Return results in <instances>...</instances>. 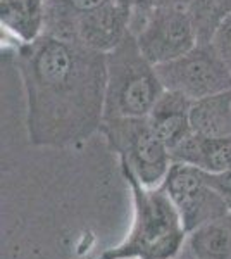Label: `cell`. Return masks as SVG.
Listing matches in <instances>:
<instances>
[{
	"mask_svg": "<svg viewBox=\"0 0 231 259\" xmlns=\"http://www.w3.org/2000/svg\"><path fill=\"white\" fill-rule=\"evenodd\" d=\"M26 102V132L38 147H76L104 123L106 54L43 35L14 56Z\"/></svg>",
	"mask_w": 231,
	"mask_h": 259,
	"instance_id": "6da1fadb",
	"label": "cell"
},
{
	"mask_svg": "<svg viewBox=\"0 0 231 259\" xmlns=\"http://www.w3.org/2000/svg\"><path fill=\"white\" fill-rule=\"evenodd\" d=\"M123 173L133 194V225L128 237L99 259H174L188 235L176 204L164 187L147 189L124 166Z\"/></svg>",
	"mask_w": 231,
	"mask_h": 259,
	"instance_id": "7a4b0ae2",
	"label": "cell"
},
{
	"mask_svg": "<svg viewBox=\"0 0 231 259\" xmlns=\"http://www.w3.org/2000/svg\"><path fill=\"white\" fill-rule=\"evenodd\" d=\"M106 66L104 119L147 118L166 89L155 64L144 56L131 31L106 54Z\"/></svg>",
	"mask_w": 231,
	"mask_h": 259,
	"instance_id": "3957f363",
	"label": "cell"
},
{
	"mask_svg": "<svg viewBox=\"0 0 231 259\" xmlns=\"http://www.w3.org/2000/svg\"><path fill=\"white\" fill-rule=\"evenodd\" d=\"M100 133L109 147L119 156L121 166L128 168L147 189L164 185L173 164L167 145L155 135L147 118L104 119Z\"/></svg>",
	"mask_w": 231,
	"mask_h": 259,
	"instance_id": "277c9868",
	"label": "cell"
},
{
	"mask_svg": "<svg viewBox=\"0 0 231 259\" xmlns=\"http://www.w3.org/2000/svg\"><path fill=\"white\" fill-rule=\"evenodd\" d=\"M129 30L144 56L155 66L178 59L199 44L187 7L155 6L133 11Z\"/></svg>",
	"mask_w": 231,
	"mask_h": 259,
	"instance_id": "5b68a950",
	"label": "cell"
},
{
	"mask_svg": "<svg viewBox=\"0 0 231 259\" xmlns=\"http://www.w3.org/2000/svg\"><path fill=\"white\" fill-rule=\"evenodd\" d=\"M155 68L164 89L181 94L192 102L231 87V69L211 41H199L181 57Z\"/></svg>",
	"mask_w": 231,
	"mask_h": 259,
	"instance_id": "8992f818",
	"label": "cell"
},
{
	"mask_svg": "<svg viewBox=\"0 0 231 259\" xmlns=\"http://www.w3.org/2000/svg\"><path fill=\"white\" fill-rule=\"evenodd\" d=\"M131 7L114 0L90 14L81 16L74 26V41L97 52H111L131 31Z\"/></svg>",
	"mask_w": 231,
	"mask_h": 259,
	"instance_id": "52a82bcc",
	"label": "cell"
},
{
	"mask_svg": "<svg viewBox=\"0 0 231 259\" xmlns=\"http://www.w3.org/2000/svg\"><path fill=\"white\" fill-rule=\"evenodd\" d=\"M192 104V100L184 95L166 90L147 116L155 135L169 150L193 132L190 121Z\"/></svg>",
	"mask_w": 231,
	"mask_h": 259,
	"instance_id": "ba28073f",
	"label": "cell"
},
{
	"mask_svg": "<svg viewBox=\"0 0 231 259\" xmlns=\"http://www.w3.org/2000/svg\"><path fill=\"white\" fill-rule=\"evenodd\" d=\"M47 0H0L2 30L11 33L19 45H28L45 33Z\"/></svg>",
	"mask_w": 231,
	"mask_h": 259,
	"instance_id": "9c48e42d",
	"label": "cell"
},
{
	"mask_svg": "<svg viewBox=\"0 0 231 259\" xmlns=\"http://www.w3.org/2000/svg\"><path fill=\"white\" fill-rule=\"evenodd\" d=\"M190 121L193 132L209 139L231 137V87L211 97L195 100Z\"/></svg>",
	"mask_w": 231,
	"mask_h": 259,
	"instance_id": "30bf717a",
	"label": "cell"
},
{
	"mask_svg": "<svg viewBox=\"0 0 231 259\" xmlns=\"http://www.w3.org/2000/svg\"><path fill=\"white\" fill-rule=\"evenodd\" d=\"M114 0H47L45 33L56 38L74 40L76 21Z\"/></svg>",
	"mask_w": 231,
	"mask_h": 259,
	"instance_id": "8fae6325",
	"label": "cell"
},
{
	"mask_svg": "<svg viewBox=\"0 0 231 259\" xmlns=\"http://www.w3.org/2000/svg\"><path fill=\"white\" fill-rule=\"evenodd\" d=\"M190 242L197 259H231V214L193 230Z\"/></svg>",
	"mask_w": 231,
	"mask_h": 259,
	"instance_id": "7c38bea8",
	"label": "cell"
},
{
	"mask_svg": "<svg viewBox=\"0 0 231 259\" xmlns=\"http://www.w3.org/2000/svg\"><path fill=\"white\" fill-rule=\"evenodd\" d=\"M199 41H211L214 33L231 12V0H190L187 6Z\"/></svg>",
	"mask_w": 231,
	"mask_h": 259,
	"instance_id": "4fadbf2b",
	"label": "cell"
},
{
	"mask_svg": "<svg viewBox=\"0 0 231 259\" xmlns=\"http://www.w3.org/2000/svg\"><path fill=\"white\" fill-rule=\"evenodd\" d=\"M199 168L204 171L231 169V137H224V139L205 137L204 152Z\"/></svg>",
	"mask_w": 231,
	"mask_h": 259,
	"instance_id": "5bb4252c",
	"label": "cell"
},
{
	"mask_svg": "<svg viewBox=\"0 0 231 259\" xmlns=\"http://www.w3.org/2000/svg\"><path fill=\"white\" fill-rule=\"evenodd\" d=\"M211 44L217 50V54L222 57V61L231 69V12L226 16L224 21H222L216 33H214Z\"/></svg>",
	"mask_w": 231,
	"mask_h": 259,
	"instance_id": "9a60e30c",
	"label": "cell"
},
{
	"mask_svg": "<svg viewBox=\"0 0 231 259\" xmlns=\"http://www.w3.org/2000/svg\"><path fill=\"white\" fill-rule=\"evenodd\" d=\"M202 173H204V182L228 202L229 211H231V169H224V171H204L202 169Z\"/></svg>",
	"mask_w": 231,
	"mask_h": 259,
	"instance_id": "2e32d148",
	"label": "cell"
}]
</instances>
